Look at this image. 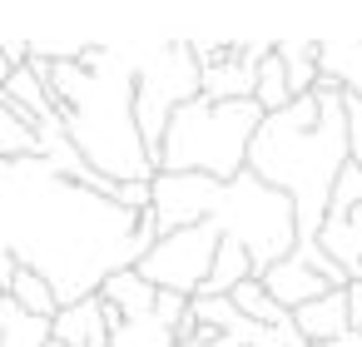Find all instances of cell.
I'll list each match as a JSON object with an SVG mask.
<instances>
[{
  "label": "cell",
  "mask_w": 362,
  "mask_h": 347,
  "mask_svg": "<svg viewBox=\"0 0 362 347\" xmlns=\"http://www.w3.org/2000/svg\"><path fill=\"white\" fill-rule=\"evenodd\" d=\"M342 114H347V159L362 169V100L342 95Z\"/></svg>",
  "instance_id": "23"
},
{
  "label": "cell",
  "mask_w": 362,
  "mask_h": 347,
  "mask_svg": "<svg viewBox=\"0 0 362 347\" xmlns=\"http://www.w3.org/2000/svg\"><path fill=\"white\" fill-rule=\"evenodd\" d=\"M134 55V124L144 139V154L159 159L164 129L179 105L199 100V65L189 55V40H159V35H124Z\"/></svg>",
  "instance_id": "6"
},
{
  "label": "cell",
  "mask_w": 362,
  "mask_h": 347,
  "mask_svg": "<svg viewBox=\"0 0 362 347\" xmlns=\"http://www.w3.org/2000/svg\"><path fill=\"white\" fill-rule=\"evenodd\" d=\"M110 347H174V332L159 322V312H144V317L115 322V332H110Z\"/></svg>",
  "instance_id": "21"
},
{
  "label": "cell",
  "mask_w": 362,
  "mask_h": 347,
  "mask_svg": "<svg viewBox=\"0 0 362 347\" xmlns=\"http://www.w3.org/2000/svg\"><path fill=\"white\" fill-rule=\"evenodd\" d=\"M50 347H60V342H55V337H50Z\"/></svg>",
  "instance_id": "29"
},
{
  "label": "cell",
  "mask_w": 362,
  "mask_h": 347,
  "mask_svg": "<svg viewBox=\"0 0 362 347\" xmlns=\"http://www.w3.org/2000/svg\"><path fill=\"white\" fill-rule=\"evenodd\" d=\"M288 347H313V342H303V337H293V342H288Z\"/></svg>",
  "instance_id": "27"
},
{
  "label": "cell",
  "mask_w": 362,
  "mask_h": 347,
  "mask_svg": "<svg viewBox=\"0 0 362 347\" xmlns=\"http://www.w3.org/2000/svg\"><path fill=\"white\" fill-rule=\"evenodd\" d=\"M352 332H362V327H352Z\"/></svg>",
  "instance_id": "30"
},
{
  "label": "cell",
  "mask_w": 362,
  "mask_h": 347,
  "mask_svg": "<svg viewBox=\"0 0 362 347\" xmlns=\"http://www.w3.org/2000/svg\"><path fill=\"white\" fill-rule=\"evenodd\" d=\"M0 347H50V322L0 293Z\"/></svg>",
  "instance_id": "16"
},
{
  "label": "cell",
  "mask_w": 362,
  "mask_h": 347,
  "mask_svg": "<svg viewBox=\"0 0 362 347\" xmlns=\"http://www.w3.org/2000/svg\"><path fill=\"white\" fill-rule=\"evenodd\" d=\"M115 322H119V312H110V302L95 293V298L65 302V307L50 317V337H55L60 347H110Z\"/></svg>",
  "instance_id": "8"
},
{
  "label": "cell",
  "mask_w": 362,
  "mask_h": 347,
  "mask_svg": "<svg viewBox=\"0 0 362 347\" xmlns=\"http://www.w3.org/2000/svg\"><path fill=\"white\" fill-rule=\"evenodd\" d=\"M154 213H124L40 159L0 164V248L16 268L40 273L60 307L95 298L110 273L134 268L154 248Z\"/></svg>",
  "instance_id": "1"
},
{
  "label": "cell",
  "mask_w": 362,
  "mask_h": 347,
  "mask_svg": "<svg viewBox=\"0 0 362 347\" xmlns=\"http://www.w3.org/2000/svg\"><path fill=\"white\" fill-rule=\"evenodd\" d=\"M174 347H189V342H174Z\"/></svg>",
  "instance_id": "28"
},
{
  "label": "cell",
  "mask_w": 362,
  "mask_h": 347,
  "mask_svg": "<svg viewBox=\"0 0 362 347\" xmlns=\"http://www.w3.org/2000/svg\"><path fill=\"white\" fill-rule=\"evenodd\" d=\"M223 233L214 223H189V228H174V233H159L154 248L134 263V273L159 288V293H179V298H199L209 268H214V253H218Z\"/></svg>",
  "instance_id": "7"
},
{
  "label": "cell",
  "mask_w": 362,
  "mask_h": 347,
  "mask_svg": "<svg viewBox=\"0 0 362 347\" xmlns=\"http://www.w3.org/2000/svg\"><path fill=\"white\" fill-rule=\"evenodd\" d=\"M16 159H40V139L6 100H0V164H16Z\"/></svg>",
  "instance_id": "19"
},
{
  "label": "cell",
  "mask_w": 362,
  "mask_h": 347,
  "mask_svg": "<svg viewBox=\"0 0 362 347\" xmlns=\"http://www.w3.org/2000/svg\"><path fill=\"white\" fill-rule=\"evenodd\" d=\"M263 124V110L253 100H233V105H209V100H189L174 110L154 174H204V179H238L248 164V144Z\"/></svg>",
  "instance_id": "5"
},
{
  "label": "cell",
  "mask_w": 362,
  "mask_h": 347,
  "mask_svg": "<svg viewBox=\"0 0 362 347\" xmlns=\"http://www.w3.org/2000/svg\"><path fill=\"white\" fill-rule=\"evenodd\" d=\"M293 332H298L303 342H313V347H332L337 337H347V332H352L347 293H342V288H332V293H322L317 302L298 307V312H293Z\"/></svg>",
  "instance_id": "10"
},
{
  "label": "cell",
  "mask_w": 362,
  "mask_h": 347,
  "mask_svg": "<svg viewBox=\"0 0 362 347\" xmlns=\"http://www.w3.org/2000/svg\"><path fill=\"white\" fill-rule=\"evenodd\" d=\"M233 307L248 317V322H258V327H293V312H283L273 298H268V288L258 283V278H248V283H238L233 293Z\"/></svg>",
  "instance_id": "18"
},
{
  "label": "cell",
  "mask_w": 362,
  "mask_h": 347,
  "mask_svg": "<svg viewBox=\"0 0 362 347\" xmlns=\"http://www.w3.org/2000/svg\"><path fill=\"white\" fill-rule=\"evenodd\" d=\"M357 204H362V169H357V164H347V169L337 174V184H332L327 213H347V208H357Z\"/></svg>",
  "instance_id": "22"
},
{
  "label": "cell",
  "mask_w": 362,
  "mask_h": 347,
  "mask_svg": "<svg viewBox=\"0 0 362 347\" xmlns=\"http://www.w3.org/2000/svg\"><path fill=\"white\" fill-rule=\"evenodd\" d=\"M273 45H278V40H273ZM253 105H258L263 114H278V110H288V105H293V95H288V75H283V60H278V55H268V60L258 65Z\"/></svg>",
  "instance_id": "20"
},
{
  "label": "cell",
  "mask_w": 362,
  "mask_h": 347,
  "mask_svg": "<svg viewBox=\"0 0 362 347\" xmlns=\"http://www.w3.org/2000/svg\"><path fill=\"white\" fill-rule=\"evenodd\" d=\"M154 228L174 233L189 223H214L223 238H233L253 258V278H263L278 258L298 248V218L293 204L253 179L248 169L228 184L204 179V174H154Z\"/></svg>",
  "instance_id": "4"
},
{
  "label": "cell",
  "mask_w": 362,
  "mask_h": 347,
  "mask_svg": "<svg viewBox=\"0 0 362 347\" xmlns=\"http://www.w3.org/2000/svg\"><path fill=\"white\" fill-rule=\"evenodd\" d=\"M317 80L362 100V40H317Z\"/></svg>",
  "instance_id": "12"
},
{
  "label": "cell",
  "mask_w": 362,
  "mask_h": 347,
  "mask_svg": "<svg viewBox=\"0 0 362 347\" xmlns=\"http://www.w3.org/2000/svg\"><path fill=\"white\" fill-rule=\"evenodd\" d=\"M342 293H347V317H352V327H362V278H352Z\"/></svg>",
  "instance_id": "24"
},
{
  "label": "cell",
  "mask_w": 362,
  "mask_h": 347,
  "mask_svg": "<svg viewBox=\"0 0 362 347\" xmlns=\"http://www.w3.org/2000/svg\"><path fill=\"white\" fill-rule=\"evenodd\" d=\"M273 55L283 60L288 95H293V100L313 95V85H317V40H278V45H273Z\"/></svg>",
  "instance_id": "15"
},
{
  "label": "cell",
  "mask_w": 362,
  "mask_h": 347,
  "mask_svg": "<svg viewBox=\"0 0 362 347\" xmlns=\"http://www.w3.org/2000/svg\"><path fill=\"white\" fill-rule=\"evenodd\" d=\"M347 114L342 90L313 85V95L293 100L278 114H263L253 144H248V174L278 189L293 204L298 243H317V228L327 218V199L337 174L347 169Z\"/></svg>",
  "instance_id": "2"
},
{
  "label": "cell",
  "mask_w": 362,
  "mask_h": 347,
  "mask_svg": "<svg viewBox=\"0 0 362 347\" xmlns=\"http://www.w3.org/2000/svg\"><path fill=\"white\" fill-rule=\"evenodd\" d=\"M50 100L80 159L110 184H149L154 159L134 124V55L119 40H95L80 65L50 70Z\"/></svg>",
  "instance_id": "3"
},
{
  "label": "cell",
  "mask_w": 362,
  "mask_h": 347,
  "mask_svg": "<svg viewBox=\"0 0 362 347\" xmlns=\"http://www.w3.org/2000/svg\"><path fill=\"white\" fill-rule=\"evenodd\" d=\"M209 347H233V342H228V337H214V342H209Z\"/></svg>",
  "instance_id": "26"
},
{
  "label": "cell",
  "mask_w": 362,
  "mask_h": 347,
  "mask_svg": "<svg viewBox=\"0 0 362 347\" xmlns=\"http://www.w3.org/2000/svg\"><path fill=\"white\" fill-rule=\"evenodd\" d=\"M263 288H268V298L283 307V312H298V307H308V302H317L322 293H332L298 253H288V258H278L263 278H258Z\"/></svg>",
  "instance_id": "9"
},
{
  "label": "cell",
  "mask_w": 362,
  "mask_h": 347,
  "mask_svg": "<svg viewBox=\"0 0 362 347\" xmlns=\"http://www.w3.org/2000/svg\"><path fill=\"white\" fill-rule=\"evenodd\" d=\"M100 298L110 302V312H119V322H129V317H144V312H154V298H159V288H149V283H144L134 268H119V273H110V278H105Z\"/></svg>",
  "instance_id": "13"
},
{
  "label": "cell",
  "mask_w": 362,
  "mask_h": 347,
  "mask_svg": "<svg viewBox=\"0 0 362 347\" xmlns=\"http://www.w3.org/2000/svg\"><path fill=\"white\" fill-rule=\"evenodd\" d=\"M6 298H11V302H21L30 317H45V322L60 312L55 288H50L40 273H30V268H16V278H11V288H6Z\"/></svg>",
  "instance_id": "17"
},
{
  "label": "cell",
  "mask_w": 362,
  "mask_h": 347,
  "mask_svg": "<svg viewBox=\"0 0 362 347\" xmlns=\"http://www.w3.org/2000/svg\"><path fill=\"white\" fill-rule=\"evenodd\" d=\"M317 248H322L347 278H362V204L347 208V213H327L322 228H317Z\"/></svg>",
  "instance_id": "11"
},
{
  "label": "cell",
  "mask_w": 362,
  "mask_h": 347,
  "mask_svg": "<svg viewBox=\"0 0 362 347\" xmlns=\"http://www.w3.org/2000/svg\"><path fill=\"white\" fill-rule=\"evenodd\" d=\"M11 80V60H6V40H0V85Z\"/></svg>",
  "instance_id": "25"
},
{
  "label": "cell",
  "mask_w": 362,
  "mask_h": 347,
  "mask_svg": "<svg viewBox=\"0 0 362 347\" xmlns=\"http://www.w3.org/2000/svg\"><path fill=\"white\" fill-rule=\"evenodd\" d=\"M253 278V258L233 243V238H223L218 243V253H214V268H209V278H204V288H199V298H228L238 283H248Z\"/></svg>",
  "instance_id": "14"
}]
</instances>
